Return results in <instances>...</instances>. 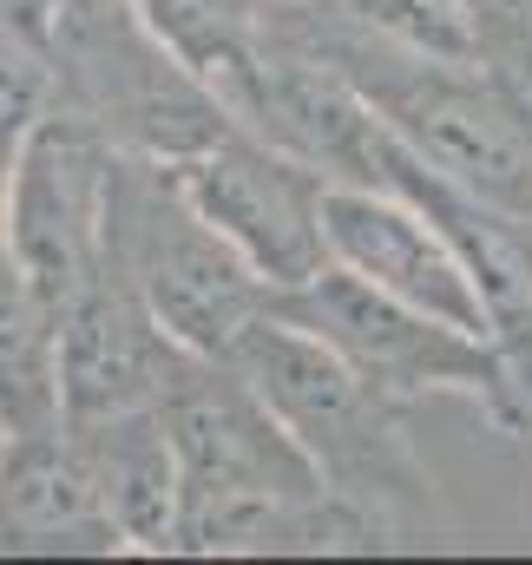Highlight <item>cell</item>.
Returning <instances> with one entry per match:
<instances>
[{
    "label": "cell",
    "instance_id": "1",
    "mask_svg": "<svg viewBox=\"0 0 532 565\" xmlns=\"http://www.w3.org/2000/svg\"><path fill=\"white\" fill-rule=\"evenodd\" d=\"M231 362L251 375V388L269 402V415L289 427V440L309 454L329 493L382 520L395 540L447 526V500L434 467L414 447L407 402L375 388L349 355H336L322 335L264 316L244 329Z\"/></svg>",
    "mask_w": 532,
    "mask_h": 565
},
{
    "label": "cell",
    "instance_id": "2",
    "mask_svg": "<svg viewBox=\"0 0 532 565\" xmlns=\"http://www.w3.org/2000/svg\"><path fill=\"white\" fill-rule=\"evenodd\" d=\"M40 53L53 99L79 113L113 151L184 164L237 126L138 0H53Z\"/></svg>",
    "mask_w": 532,
    "mask_h": 565
},
{
    "label": "cell",
    "instance_id": "3",
    "mask_svg": "<svg viewBox=\"0 0 532 565\" xmlns=\"http://www.w3.org/2000/svg\"><path fill=\"white\" fill-rule=\"evenodd\" d=\"M106 270L191 349L231 355L251 322H264L276 289L251 257L191 204L178 164L113 151L106 191Z\"/></svg>",
    "mask_w": 532,
    "mask_h": 565
},
{
    "label": "cell",
    "instance_id": "4",
    "mask_svg": "<svg viewBox=\"0 0 532 565\" xmlns=\"http://www.w3.org/2000/svg\"><path fill=\"white\" fill-rule=\"evenodd\" d=\"M269 316L322 335L336 355H349L375 388H389L407 408L427 395H454V402H474L507 440H526V388H520L513 355L493 335L440 322L342 264H322L309 282L276 289Z\"/></svg>",
    "mask_w": 532,
    "mask_h": 565
},
{
    "label": "cell",
    "instance_id": "5",
    "mask_svg": "<svg viewBox=\"0 0 532 565\" xmlns=\"http://www.w3.org/2000/svg\"><path fill=\"white\" fill-rule=\"evenodd\" d=\"M106 191L113 145L53 99L26 126L7 191V257L53 309L106 277Z\"/></svg>",
    "mask_w": 532,
    "mask_h": 565
},
{
    "label": "cell",
    "instance_id": "6",
    "mask_svg": "<svg viewBox=\"0 0 532 565\" xmlns=\"http://www.w3.org/2000/svg\"><path fill=\"white\" fill-rule=\"evenodd\" d=\"M178 178L191 204L251 257V270L269 289H296L329 264V231H322L329 178L296 151L269 145L264 132L231 126L217 145L184 158Z\"/></svg>",
    "mask_w": 532,
    "mask_h": 565
},
{
    "label": "cell",
    "instance_id": "7",
    "mask_svg": "<svg viewBox=\"0 0 532 565\" xmlns=\"http://www.w3.org/2000/svg\"><path fill=\"white\" fill-rule=\"evenodd\" d=\"M158 415L178 447L184 507L251 500V493H329L309 454L289 440V427L269 415V402L251 388V375L231 355H198Z\"/></svg>",
    "mask_w": 532,
    "mask_h": 565
},
{
    "label": "cell",
    "instance_id": "8",
    "mask_svg": "<svg viewBox=\"0 0 532 565\" xmlns=\"http://www.w3.org/2000/svg\"><path fill=\"white\" fill-rule=\"evenodd\" d=\"M191 349L138 302L126 282H86L60 309V408L66 422H113L138 408H164V395L191 375Z\"/></svg>",
    "mask_w": 532,
    "mask_h": 565
},
{
    "label": "cell",
    "instance_id": "9",
    "mask_svg": "<svg viewBox=\"0 0 532 565\" xmlns=\"http://www.w3.org/2000/svg\"><path fill=\"white\" fill-rule=\"evenodd\" d=\"M322 231H329V264L355 270L362 282L389 289V296L427 309V316H440V322H460L474 335H493V316L480 302V282L467 277L460 250L407 198H395V191H362V184H329Z\"/></svg>",
    "mask_w": 532,
    "mask_h": 565
},
{
    "label": "cell",
    "instance_id": "10",
    "mask_svg": "<svg viewBox=\"0 0 532 565\" xmlns=\"http://www.w3.org/2000/svg\"><path fill=\"white\" fill-rule=\"evenodd\" d=\"M0 553H126L79 440L60 427L40 434H7L0 447Z\"/></svg>",
    "mask_w": 532,
    "mask_h": 565
},
{
    "label": "cell",
    "instance_id": "11",
    "mask_svg": "<svg viewBox=\"0 0 532 565\" xmlns=\"http://www.w3.org/2000/svg\"><path fill=\"white\" fill-rule=\"evenodd\" d=\"M66 434L86 454V473L126 540V553H178V507H184V473L178 447L164 434L158 408L113 415V422H66Z\"/></svg>",
    "mask_w": 532,
    "mask_h": 565
},
{
    "label": "cell",
    "instance_id": "12",
    "mask_svg": "<svg viewBox=\"0 0 532 565\" xmlns=\"http://www.w3.org/2000/svg\"><path fill=\"white\" fill-rule=\"evenodd\" d=\"M60 309L26 282L0 244V427L40 434L60 427Z\"/></svg>",
    "mask_w": 532,
    "mask_h": 565
},
{
    "label": "cell",
    "instance_id": "13",
    "mask_svg": "<svg viewBox=\"0 0 532 565\" xmlns=\"http://www.w3.org/2000/svg\"><path fill=\"white\" fill-rule=\"evenodd\" d=\"M474 40V60L520 99L532 119V0H454Z\"/></svg>",
    "mask_w": 532,
    "mask_h": 565
},
{
    "label": "cell",
    "instance_id": "14",
    "mask_svg": "<svg viewBox=\"0 0 532 565\" xmlns=\"http://www.w3.org/2000/svg\"><path fill=\"white\" fill-rule=\"evenodd\" d=\"M33 119H0V244H7V191H13V158Z\"/></svg>",
    "mask_w": 532,
    "mask_h": 565
},
{
    "label": "cell",
    "instance_id": "15",
    "mask_svg": "<svg viewBox=\"0 0 532 565\" xmlns=\"http://www.w3.org/2000/svg\"><path fill=\"white\" fill-rule=\"evenodd\" d=\"M520 388H526V440H532V369L520 375Z\"/></svg>",
    "mask_w": 532,
    "mask_h": 565
},
{
    "label": "cell",
    "instance_id": "16",
    "mask_svg": "<svg viewBox=\"0 0 532 565\" xmlns=\"http://www.w3.org/2000/svg\"><path fill=\"white\" fill-rule=\"evenodd\" d=\"M0 447H7V427H0Z\"/></svg>",
    "mask_w": 532,
    "mask_h": 565
}]
</instances>
